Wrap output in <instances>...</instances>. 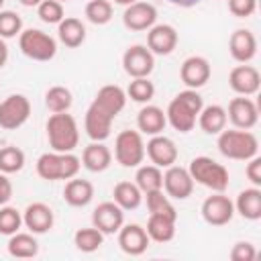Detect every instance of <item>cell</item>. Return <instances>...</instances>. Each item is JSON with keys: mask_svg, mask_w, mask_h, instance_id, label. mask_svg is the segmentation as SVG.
<instances>
[{"mask_svg": "<svg viewBox=\"0 0 261 261\" xmlns=\"http://www.w3.org/2000/svg\"><path fill=\"white\" fill-rule=\"evenodd\" d=\"M124 104H126V92L120 86L114 84L102 86L86 110V120H84L86 135L92 141H106L112 133V122L122 112Z\"/></svg>", "mask_w": 261, "mask_h": 261, "instance_id": "obj_1", "label": "cell"}, {"mask_svg": "<svg viewBox=\"0 0 261 261\" xmlns=\"http://www.w3.org/2000/svg\"><path fill=\"white\" fill-rule=\"evenodd\" d=\"M204 108V100L196 90H184L179 92L167 106L165 110V118L167 122L177 130V133H190L196 122H198V114Z\"/></svg>", "mask_w": 261, "mask_h": 261, "instance_id": "obj_2", "label": "cell"}, {"mask_svg": "<svg viewBox=\"0 0 261 261\" xmlns=\"http://www.w3.org/2000/svg\"><path fill=\"white\" fill-rule=\"evenodd\" d=\"M47 139L49 147L59 153H71L80 143V128L71 114L55 112L47 120Z\"/></svg>", "mask_w": 261, "mask_h": 261, "instance_id": "obj_3", "label": "cell"}, {"mask_svg": "<svg viewBox=\"0 0 261 261\" xmlns=\"http://www.w3.org/2000/svg\"><path fill=\"white\" fill-rule=\"evenodd\" d=\"M218 151L237 161H249L259 153V141L251 130L243 128H224L218 133Z\"/></svg>", "mask_w": 261, "mask_h": 261, "instance_id": "obj_4", "label": "cell"}, {"mask_svg": "<svg viewBox=\"0 0 261 261\" xmlns=\"http://www.w3.org/2000/svg\"><path fill=\"white\" fill-rule=\"evenodd\" d=\"M80 167H82V159L73 155V151L71 153L51 151V153H43L37 159V173L41 179H47V181L71 179L77 175Z\"/></svg>", "mask_w": 261, "mask_h": 261, "instance_id": "obj_5", "label": "cell"}, {"mask_svg": "<svg viewBox=\"0 0 261 261\" xmlns=\"http://www.w3.org/2000/svg\"><path fill=\"white\" fill-rule=\"evenodd\" d=\"M192 179L212 192H224L228 188V169L214 161L212 157H206V155H200V157H194L190 161V167H188Z\"/></svg>", "mask_w": 261, "mask_h": 261, "instance_id": "obj_6", "label": "cell"}, {"mask_svg": "<svg viewBox=\"0 0 261 261\" xmlns=\"http://www.w3.org/2000/svg\"><path fill=\"white\" fill-rule=\"evenodd\" d=\"M20 51L33 61H51L57 53V41L41 29H24L18 35Z\"/></svg>", "mask_w": 261, "mask_h": 261, "instance_id": "obj_7", "label": "cell"}, {"mask_svg": "<svg viewBox=\"0 0 261 261\" xmlns=\"http://www.w3.org/2000/svg\"><path fill=\"white\" fill-rule=\"evenodd\" d=\"M114 159L122 167H139L145 159V143L139 130H120L114 139Z\"/></svg>", "mask_w": 261, "mask_h": 261, "instance_id": "obj_8", "label": "cell"}, {"mask_svg": "<svg viewBox=\"0 0 261 261\" xmlns=\"http://www.w3.org/2000/svg\"><path fill=\"white\" fill-rule=\"evenodd\" d=\"M31 116V102L24 94H10L0 102V128H20Z\"/></svg>", "mask_w": 261, "mask_h": 261, "instance_id": "obj_9", "label": "cell"}, {"mask_svg": "<svg viewBox=\"0 0 261 261\" xmlns=\"http://www.w3.org/2000/svg\"><path fill=\"white\" fill-rule=\"evenodd\" d=\"M234 216V204L224 192H214L202 202V218L212 226H224Z\"/></svg>", "mask_w": 261, "mask_h": 261, "instance_id": "obj_10", "label": "cell"}, {"mask_svg": "<svg viewBox=\"0 0 261 261\" xmlns=\"http://www.w3.org/2000/svg\"><path fill=\"white\" fill-rule=\"evenodd\" d=\"M122 67L130 77H149L155 67V55L147 45H133L122 55Z\"/></svg>", "mask_w": 261, "mask_h": 261, "instance_id": "obj_11", "label": "cell"}, {"mask_svg": "<svg viewBox=\"0 0 261 261\" xmlns=\"http://www.w3.org/2000/svg\"><path fill=\"white\" fill-rule=\"evenodd\" d=\"M226 118L234 124V128L251 130V128L259 122V108H257V104H255L251 98L239 96V98H232V100L228 102Z\"/></svg>", "mask_w": 261, "mask_h": 261, "instance_id": "obj_12", "label": "cell"}, {"mask_svg": "<svg viewBox=\"0 0 261 261\" xmlns=\"http://www.w3.org/2000/svg\"><path fill=\"white\" fill-rule=\"evenodd\" d=\"M163 190L169 198L186 200L194 192V179H192V175L186 167H179V165L173 163L163 173Z\"/></svg>", "mask_w": 261, "mask_h": 261, "instance_id": "obj_13", "label": "cell"}, {"mask_svg": "<svg viewBox=\"0 0 261 261\" xmlns=\"http://www.w3.org/2000/svg\"><path fill=\"white\" fill-rule=\"evenodd\" d=\"M92 224L102 234H114L124 224V210L114 200L112 202H102L92 212Z\"/></svg>", "mask_w": 261, "mask_h": 261, "instance_id": "obj_14", "label": "cell"}, {"mask_svg": "<svg viewBox=\"0 0 261 261\" xmlns=\"http://www.w3.org/2000/svg\"><path fill=\"white\" fill-rule=\"evenodd\" d=\"M157 20V8L151 2H133L122 12V22L128 31H149Z\"/></svg>", "mask_w": 261, "mask_h": 261, "instance_id": "obj_15", "label": "cell"}, {"mask_svg": "<svg viewBox=\"0 0 261 261\" xmlns=\"http://www.w3.org/2000/svg\"><path fill=\"white\" fill-rule=\"evenodd\" d=\"M210 75H212V67H210L208 59L206 57H200V55L188 57L181 63V67H179V77H181V82L190 90H198V88L206 86L208 80H210Z\"/></svg>", "mask_w": 261, "mask_h": 261, "instance_id": "obj_16", "label": "cell"}, {"mask_svg": "<svg viewBox=\"0 0 261 261\" xmlns=\"http://www.w3.org/2000/svg\"><path fill=\"white\" fill-rule=\"evenodd\" d=\"M145 155L151 159L153 165H157L161 169L163 167L167 169L169 165H173L177 161V147H175V143L169 137L153 135L149 139V143L145 145Z\"/></svg>", "mask_w": 261, "mask_h": 261, "instance_id": "obj_17", "label": "cell"}, {"mask_svg": "<svg viewBox=\"0 0 261 261\" xmlns=\"http://www.w3.org/2000/svg\"><path fill=\"white\" fill-rule=\"evenodd\" d=\"M228 86L239 96H253V94L259 92L261 75H259L257 67L247 65V63H241V65H237V67L230 69V73H228Z\"/></svg>", "mask_w": 261, "mask_h": 261, "instance_id": "obj_18", "label": "cell"}, {"mask_svg": "<svg viewBox=\"0 0 261 261\" xmlns=\"http://www.w3.org/2000/svg\"><path fill=\"white\" fill-rule=\"evenodd\" d=\"M53 222H55L53 210L45 202H33L22 212V224L33 234H45V232H49L53 228Z\"/></svg>", "mask_w": 261, "mask_h": 261, "instance_id": "obj_19", "label": "cell"}, {"mask_svg": "<svg viewBox=\"0 0 261 261\" xmlns=\"http://www.w3.org/2000/svg\"><path fill=\"white\" fill-rule=\"evenodd\" d=\"M147 47L153 55H169L177 47V31L171 24H153L147 31Z\"/></svg>", "mask_w": 261, "mask_h": 261, "instance_id": "obj_20", "label": "cell"}, {"mask_svg": "<svg viewBox=\"0 0 261 261\" xmlns=\"http://www.w3.org/2000/svg\"><path fill=\"white\" fill-rule=\"evenodd\" d=\"M149 243H151V239L141 224H122L118 230V245L130 257L143 255L147 251Z\"/></svg>", "mask_w": 261, "mask_h": 261, "instance_id": "obj_21", "label": "cell"}, {"mask_svg": "<svg viewBox=\"0 0 261 261\" xmlns=\"http://www.w3.org/2000/svg\"><path fill=\"white\" fill-rule=\"evenodd\" d=\"M228 51L234 61L249 63L257 55V39L249 29H237L228 39Z\"/></svg>", "mask_w": 261, "mask_h": 261, "instance_id": "obj_22", "label": "cell"}, {"mask_svg": "<svg viewBox=\"0 0 261 261\" xmlns=\"http://www.w3.org/2000/svg\"><path fill=\"white\" fill-rule=\"evenodd\" d=\"M112 163V153L110 149L104 145V141H92L88 147H84L82 153V165L92 171V173H100L106 171Z\"/></svg>", "mask_w": 261, "mask_h": 261, "instance_id": "obj_23", "label": "cell"}, {"mask_svg": "<svg viewBox=\"0 0 261 261\" xmlns=\"http://www.w3.org/2000/svg\"><path fill=\"white\" fill-rule=\"evenodd\" d=\"M167 124V118H165V112L159 108V106H153V104H147L139 110L137 114V126H139V133L141 135H161L163 128Z\"/></svg>", "mask_w": 261, "mask_h": 261, "instance_id": "obj_24", "label": "cell"}, {"mask_svg": "<svg viewBox=\"0 0 261 261\" xmlns=\"http://www.w3.org/2000/svg\"><path fill=\"white\" fill-rule=\"evenodd\" d=\"M94 198V186L92 181L88 179H82V177H71L67 179L65 188H63V200L73 206V208H84L92 202Z\"/></svg>", "mask_w": 261, "mask_h": 261, "instance_id": "obj_25", "label": "cell"}, {"mask_svg": "<svg viewBox=\"0 0 261 261\" xmlns=\"http://www.w3.org/2000/svg\"><path fill=\"white\" fill-rule=\"evenodd\" d=\"M234 204V212H239L243 218L247 220H259L261 218V190L257 186L243 190L237 196Z\"/></svg>", "mask_w": 261, "mask_h": 261, "instance_id": "obj_26", "label": "cell"}, {"mask_svg": "<svg viewBox=\"0 0 261 261\" xmlns=\"http://www.w3.org/2000/svg\"><path fill=\"white\" fill-rule=\"evenodd\" d=\"M226 108H222L220 104H210L204 106L198 114V124L206 135H218L220 130L226 128Z\"/></svg>", "mask_w": 261, "mask_h": 261, "instance_id": "obj_27", "label": "cell"}, {"mask_svg": "<svg viewBox=\"0 0 261 261\" xmlns=\"http://www.w3.org/2000/svg\"><path fill=\"white\" fill-rule=\"evenodd\" d=\"M57 35H59V41L69 47V49H75L80 47L84 41H86V27L80 18L75 16H65L59 24H57Z\"/></svg>", "mask_w": 261, "mask_h": 261, "instance_id": "obj_28", "label": "cell"}, {"mask_svg": "<svg viewBox=\"0 0 261 261\" xmlns=\"http://www.w3.org/2000/svg\"><path fill=\"white\" fill-rule=\"evenodd\" d=\"M147 234L155 243H169L175 237V218L165 214H151L147 220Z\"/></svg>", "mask_w": 261, "mask_h": 261, "instance_id": "obj_29", "label": "cell"}, {"mask_svg": "<svg viewBox=\"0 0 261 261\" xmlns=\"http://www.w3.org/2000/svg\"><path fill=\"white\" fill-rule=\"evenodd\" d=\"M8 253L16 259H31L39 253V243L33 232H14L8 239Z\"/></svg>", "mask_w": 261, "mask_h": 261, "instance_id": "obj_30", "label": "cell"}, {"mask_svg": "<svg viewBox=\"0 0 261 261\" xmlns=\"http://www.w3.org/2000/svg\"><path fill=\"white\" fill-rule=\"evenodd\" d=\"M112 196H114V202L122 210H135L143 202V192L133 181H118L112 190Z\"/></svg>", "mask_w": 261, "mask_h": 261, "instance_id": "obj_31", "label": "cell"}, {"mask_svg": "<svg viewBox=\"0 0 261 261\" xmlns=\"http://www.w3.org/2000/svg\"><path fill=\"white\" fill-rule=\"evenodd\" d=\"M135 184L139 186V190L143 194L147 192H155V190H163V171L157 165H139L137 167V175H135Z\"/></svg>", "mask_w": 261, "mask_h": 261, "instance_id": "obj_32", "label": "cell"}, {"mask_svg": "<svg viewBox=\"0 0 261 261\" xmlns=\"http://www.w3.org/2000/svg\"><path fill=\"white\" fill-rule=\"evenodd\" d=\"M73 104V96L69 88L65 86H53L45 94V106L55 114V112H67Z\"/></svg>", "mask_w": 261, "mask_h": 261, "instance_id": "obj_33", "label": "cell"}, {"mask_svg": "<svg viewBox=\"0 0 261 261\" xmlns=\"http://www.w3.org/2000/svg\"><path fill=\"white\" fill-rule=\"evenodd\" d=\"M104 243V234L96 228V226H90V228H80L75 234H73V245L82 251V253H94L102 247Z\"/></svg>", "mask_w": 261, "mask_h": 261, "instance_id": "obj_34", "label": "cell"}, {"mask_svg": "<svg viewBox=\"0 0 261 261\" xmlns=\"http://www.w3.org/2000/svg\"><path fill=\"white\" fill-rule=\"evenodd\" d=\"M24 167V151L14 147V145H6L0 147V171L2 173H16Z\"/></svg>", "mask_w": 261, "mask_h": 261, "instance_id": "obj_35", "label": "cell"}, {"mask_svg": "<svg viewBox=\"0 0 261 261\" xmlns=\"http://www.w3.org/2000/svg\"><path fill=\"white\" fill-rule=\"evenodd\" d=\"M145 200H147V208L151 214H165L169 218H175L177 220V212H175V206L171 204L169 196L163 194V190H155V192H147L145 194Z\"/></svg>", "mask_w": 261, "mask_h": 261, "instance_id": "obj_36", "label": "cell"}, {"mask_svg": "<svg viewBox=\"0 0 261 261\" xmlns=\"http://www.w3.org/2000/svg\"><path fill=\"white\" fill-rule=\"evenodd\" d=\"M84 12H86V18L92 24H98V27L100 24H108L112 20V14H114L110 0H90L86 4Z\"/></svg>", "mask_w": 261, "mask_h": 261, "instance_id": "obj_37", "label": "cell"}, {"mask_svg": "<svg viewBox=\"0 0 261 261\" xmlns=\"http://www.w3.org/2000/svg\"><path fill=\"white\" fill-rule=\"evenodd\" d=\"M153 96H155V86L153 82H149V77H133V82L126 88V98L139 104L151 102Z\"/></svg>", "mask_w": 261, "mask_h": 261, "instance_id": "obj_38", "label": "cell"}, {"mask_svg": "<svg viewBox=\"0 0 261 261\" xmlns=\"http://www.w3.org/2000/svg\"><path fill=\"white\" fill-rule=\"evenodd\" d=\"M22 226V212L12 206H0V234H14Z\"/></svg>", "mask_w": 261, "mask_h": 261, "instance_id": "obj_39", "label": "cell"}, {"mask_svg": "<svg viewBox=\"0 0 261 261\" xmlns=\"http://www.w3.org/2000/svg\"><path fill=\"white\" fill-rule=\"evenodd\" d=\"M22 18L14 10H0V39H12L20 35Z\"/></svg>", "mask_w": 261, "mask_h": 261, "instance_id": "obj_40", "label": "cell"}, {"mask_svg": "<svg viewBox=\"0 0 261 261\" xmlns=\"http://www.w3.org/2000/svg\"><path fill=\"white\" fill-rule=\"evenodd\" d=\"M37 14L45 24H59L65 16H63V4L57 0H43L37 6Z\"/></svg>", "mask_w": 261, "mask_h": 261, "instance_id": "obj_41", "label": "cell"}, {"mask_svg": "<svg viewBox=\"0 0 261 261\" xmlns=\"http://www.w3.org/2000/svg\"><path fill=\"white\" fill-rule=\"evenodd\" d=\"M255 255H257V251L249 241H239L230 249V259L232 261H253Z\"/></svg>", "mask_w": 261, "mask_h": 261, "instance_id": "obj_42", "label": "cell"}, {"mask_svg": "<svg viewBox=\"0 0 261 261\" xmlns=\"http://www.w3.org/2000/svg\"><path fill=\"white\" fill-rule=\"evenodd\" d=\"M228 10L239 18H247V16L255 14L257 0H228Z\"/></svg>", "mask_w": 261, "mask_h": 261, "instance_id": "obj_43", "label": "cell"}, {"mask_svg": "<svg viewBox=\"0 0 261 261\" xmlns=\"http://www.w3.org/2000/svg\"><path fill=\"white\" fill-rule=\"evenodd\" d=\"M245 173H247V177H249V181L253 186H257V188L261 186V157L259 155H255V157L249 159Z\"/></svg>", "mask_w": 261, "mask_h": 261, "instance_id": "obj_44", "label": "cell"}, {"mask_svg": "<svg viewBox=\"0 0 261 261\" xmlns=\"http://www.w3.org/2000/svg\"><path fill=\"white\" fill-rule=\"evenodd\" d=\"M12 198V184L6 177V173L0 171V206L8 204V200Z\"/></svg>", "mask_w": 261, "mask_h": 261, "instance_id": "obj_45", "label": "cell"}, {"mask_svg": "<svg viewBox=\"0 0 261 261\" xmlns=\"http://www.w3.org/2000/svg\"><path fill=\"white\" fill-rule=\"evenodd\" d=\"M6 61H8V45L4 39H0V69L6 65Z\"/></svg>", "mask_w": 261, "mask_h": 261, "instance_id": "obj_46", "label": "cell"}, {"mask_svg": "<svg viewBox=\"0 0 261 261\" xmlns=\"http://www.w3.org/2000/svg\"><path fill=\"white\" fill-rule=\"evenodd\" d=\"M169 4H173V6H179V8H192V6H196L200 0H167Z\"/></svg>", "mask_w": 261, "mask_h": 261, "instance_id": "obj_47", "label": "cell"}, {"mask_svg": "<svg viewBox=\"0 0 261 261\" xmlns=\"http://www.w3.org/2000/svg\"><path fill=\"white\" fill-rule=\"evenodd\" d=\"M22 6H29V8H33V6H39L43 0H18Z\"/></svg>", "mask_w": 261, "mask_h": 261, "instance_id": "obj_48", "label": "cell"}, {"mask_svg": "<svg viewBox=\"0 0 261 261\" xmlns=\"http://www.w3.org/2000/svg\"><path fill=\"white\" fill-rule=\"evenodd\" d=\"M116 4H122V6H128V4H133V2H137V0H114Z\"/></svg>", "mask_w": 261, "mask_h": 261, "instance_id": "obj_49", "label": "cell"}, {"mask_svg": "<svg viewBox=\"0 0 261 261\" xmlns=\"http://www.w3.org/2000/svg\"><path fill=\"white\" fill-rule=\"evenodd\" d=\"M2 4H4V0H0V10H2Z\"/></svg>", "mask_w": 261, "mask_h": 261, "instance_id": "obj_50", "label": "cell"}, {"mask_svg": "<svg viewBox=\"0 0 261 261\" xmlns=\"http://www.w3.org/2000/svg\"><path fill=\"white\" fill-rule=\"evenodd\" d=\"M57 2H61V4H63V2H67V0H57Z\"/></svg>", "mask_w": 261, "mask_h": 261, "instance_id": "obj_51", "label": "cell"}]
</instances>
